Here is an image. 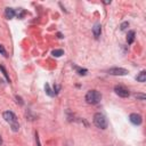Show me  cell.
Returning a JSON list of instances; mask_svg holds the SVG:
<instances>
[{"label": "cell", "mask_w": 146, "mask_h": 146, "mask_svg": "<svg viewBox=\"0 0 146 146\" xmlns=\"http://www.w3.org/2000/svg\"><path fill=\"white\" fill-rule=\"evenodd\" d=\"M5 15H6V17H7L8 19H10V18H13V17L16 15V11H15L13 8H6Z\"/></svg>", "instance_id": "cell-8"}, {"label": "cell", "mask_w": 146, "mask_h": 146, "mask_svg": "<svg viewBox=\"0 0 146 146\" xmlns=\"http://www.w3.org/2000/svg\"><path fill=\"white\" fill-rule=\"evenodd\" d=\"M46 92H47V94H48L49 96H51V97H52V96L55 95L54 92H51V89H50V87H49V84H48V83L46 84Z\"/></svg>", "instance_id": "cell-15"}, {"label": "cell", "mask_w": 146, "mask_h": 146, "mask_svg": "<svg viewBox=\"0 0 146 146\" xmlns=\"http://www.w3.org/2000/svg\"><path fill=\"white\" fill-rule=\"evenodd\" d=\"M16 99H17V102H19V104H21V105H23V100H22V98H21V97L16 96Z\"/></svg>", "instance_id": "cell-18"}, {"label": "cell", "mask_w": 146, "mask_h": 146, "mask_svg": "<svg viewBox=\"0 0 146 146\" xmlns=\"http://www.w3.org/2000/svg\"><path fill=\"white\" fill-rule=\"evenodd\" d=\"M114 91H115V94H116L117 96H120V97H122V98H127V97H129V95H130L129 90H128L125 87H123V86H115V87H114Z\"/></svg>", "instance_id": "cell-4"}, {"label": "cell", "mask_w": 146, "mask_h": 146, "mask_svg": "<svg viewBox=\"0 0 146 146\" xmlns=\"http://www.w3.org/2000/svg\"><path fill=\"white\" fill-rule=\"evenodd\" d=\"M102 26H100V24H95V26L92 27V33H94V35H95V38L96 39H98L99 38V35H100V32H102V29H100Z\"/></svg>", "instance_id": "cell-7"}, {"label": "cell", "mask_w": 146, "mask_h": 146, "mask_svg": "<svg viewBox=\"0 0 146 146\" xmlns=\"http://www.w3.org/2000/svg\"><path fill=\"white\" fill-rule=\"evenodd\" d=\"M135 35H136L135 31H129L128 32V35H127V42H128V44H131L135 41Z\"/></svg>", "instance_id": "cell-9"}, {"label": "cell", "mask_w": 146, "mask_h": 146, "mask_svg": "<svg viewBox=\"0 0 146 146\" xmlns=\"http://www.w3.org/2000/svg\"><path fill=\"white\" fill-rule=\"evenodd\" d=\"M75 68H76V71L79 72L80 75H84L88 72V70H86V68H80V67H76V66H75Z\"/></svg>", "instance_id": "cell-13"}, {"label": "cell", "mask_w": 146, "mask_h": 146, "mask_svg": "<svg viewBox=\"0 0 146 146\" xmlns=\"http://www.w3.org/2000/svg\"><path fill=\"white\" fill-rule=\"evenodd\" d=\"M136 80L139 81V82H145V81H146V72H145V71H141V72L136 76Z\"/></svg>", "instance_id": "cell-10"}, {"label": "cell", "mask_w": 146, "mask_h": 146, "mask_svg": "<svg viewBox=\"0 0 146 146\" xmlns=\"http://www.w3.org/2000/svg\"><path fill=\"white\" fill-rule=\"evenodd\" d=\"M0 54H1V55H3L5 57L7 56V51H6V49L3 48V46H2V44H0Z\"/></svg>", "instance_id": "cell-16"}, {"label": "cell", "mask_w": 146, "mask_h": 146, "mask_svg": "<svg viewBox=\"0 0 146 146\" xmlns=\"http://www.w3.org/2000/svg\"><path fill=\"white\" fill-rule=\"evenodd\" d=\"M2 145V138H1V136H0V146Z\"/></svg>", "instance_id": "cell-20"}, {"label": "cell", "mask_w": 146, "mask_h": 146, "mask_svg": "<svg viewBox=\"0 0 146 146\" xmlns=\"http://www.w3.org/2000/svg\"><path fill=\"white\" fill-rule=\"evenodd\" d=\"M57 35H58V38H63V35H62V33H57Z\"/></svg>", "instance_id": "cell-19"}, {"label": "cell", "mask_w": 146, "mask_h": 146, "mask_svg": "<svg viewBox=\"0 0 146 146\" xmlns=\"http://www.w3.org/2000/svg\"><path fill=\"white\" fill-rule=\"evenodd\" d=\"M128 26H129V23H128V22H124V23H122V24H121L120 29H121L122 31H124V30H125V29H127Z\"/></svg>", "instance_id": "cell-17"}, {"label": "cell", "mask_w": 146, "mask_h": 146, "mask_svg": "<svg viewBox=\"0 0 146 146\" xmlns=\"http://www.w3.org/2000/svg\"><path fill=\"white\" fill-rule=\"evenodd\" d=\"M129 120H130V122H131L132 124H135V125H139V124L141 123V121H143V117H141L140 114L131 113V114L129 115Z\"/></svg>", "instance_id": "cell-6"}, {"label": "cell", "mask_w": 146, "mask_h": 146, "mask_svg": "<svg viewBox=\"0 0 146 146\" xmlns=\"http://www.w3.org/2000/svg\"><path fill=\"white\" fill-rule=\"evenodd\" d=\"M135 97H136L137 99H139V100H145V99H146V96H145L144 94H136Z\"/></svg>", "instance_id": "cell-14"}, {"label": "cell", "mask_w": 146, "mask_h": 146, "mask_svg": "<svg viewBox=\"0 0 146 146\" xmlns=\"http://www.w3.org/2000/svg\"><path fill=\"white\" fill-rule=\"evenodd\" d=\"M102 99V95L97 91V90H89L87 94H86V100L88 104H98Z\"/></svg>", "instance_id": "cell-3"}, {"label": "cell", "mask_w": 146, "mask_h": 146, "mask_svg": "<svg viewBox=\"0 0 146 146\" xmlns=\"http://www.w3.org/2000/svg\"><path fill=\"white\" fill-rule=\"evenodd\" d=\"M0 70L2 71V73H3V75L6 76V79H7V81L8 82H10V79H9V75H8V73H7V71H6V68L2 66V65H0Z\"/></svg>", "instance_id": "cell-12"}, {"label": "cell", "mask_w": 146, "mask_h": 146, "mask_svg": "<svg viewBox=\"0 0 146 146\" xmlns=\"http://www.w3.org/2000/svg\"><path fill=\"white\" fill-rule=\"evenodd\" d=\"M94 124L99 129H106L107 125H108V122H107V119L104 114L96 113L94 115Z\"/></svg>", "instance_id": "cell-2"}, {"label": "cell", "mask_w": 146, "mask_h": 146, "mask_svg": "<svg viewBox=\"0 0 146 146\" xmlns=\"http://www.w3.org/2000/svg\"><path fill=\"white\" fill-rule=\"evenodd\" d=\"M107 73L111 75H127L128 71L125 68H122V67H112L107 71Z\"/></svg>", "instance_id": "cell-5"}, {"label": "cell", "mask_w": 146, "mask_h": 146, "mask_svg": "<svg viewBox=\"0 0 146 146\" xmlns=\"http://www.w3.org/2000/svg\"><path fill=\"white\" fill-rule=\"evenodd\" d=\"M63 54H64V51L62 49H55V50H52V55L55 57H60Z\"/></svg>", "instance_id": "cell-11"}, {"label": "cell", "mask_w": 146, "mask_h": 146, "mask_svg": "<svg viewBox=\"0 0 146 146\" xmlns=\"http://www.w3.org/2000/svg\"><path fill=\"white\" fill-rule=\"evenodd\" d=\"M2 116H3V119L11 125L13 131H18L19 124L17 123V116H16L11 111H6V112H3Z\"/></svg>", "instance_id": "cell-1"}]
</instances>
